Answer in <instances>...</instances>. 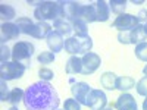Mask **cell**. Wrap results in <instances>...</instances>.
I'll use <instances>...</instances> for the list:
<instances>
[{"mask_svg": "<svg viewBox=\"0 0 147 110\" xmlns=\"http://www.w3.org/2000/svg\"><path fill=\"white\" fill-rule=\"evenodd\" d=\"M136 88H137V93L143 97H147V75H144L136 85Z\"/></svg>", "mask_w": 147, "mask_h": 110, "instance_id": "obj_32", "label": "cell"}, {"mask_svg": "<svg viewBox=\"0 0 147 110\" xmlns=\"http://www.w3.org/2000/svg\"><path fill=\"white\" fill-rule=\"evenodd\" d=\"M57 110H60V109H57ZM62 110H63V109H62Z\"/></svg>", "mask_w": 147, "mask_h": 110, "instance_id": "obj_44", "label": "cell"}, {"mask_svg": "<svg viewBox=\"0 0 147 110\" xmlns=\"http://www.w3.org/2000/svg\"><path fill=\"white\" fill-rule=\"evenodd\" d=\"M80 7L81 3L78 2H63V18L68 19L69 22H75L80 15Z\"/></svg>", "mask_w": 147, "mask_h": 110, "instance_id": "obj_13", "label": "cell"}, {"mask_svg": "<svg viewBox=\"0 0 147 110\" xmlns=\"http://www.w3.org/2000/svg\"><path fill=\"white\" fill-rule=\"evenodd\" d=\"M72 28H74V32H75V37L88 35V23L81 19H77L75 22H72Z\"/></svg>", "mask_w": 147, "mask_h": 110, "instance_id": "obj_25", "label": "cell"}, {"mask_svg": "<svg viewBox=\"0 0 147 110\" xmlns=\"http://www.w3.org/2000/svg\"><path fill=\"white\" fill-rule=\"evenodd\" d=\"M137 18L140 22H147V9H141L137 13Z\"/></svg>", "mask_w": 147, "mask_h": 110, "instance_id": "obj_36", "label": "cell"}, {"mask_svg": "<svg viewBox=\"0 0 147 110\" xmlns=\"http://www.w3.org/2000/svg\"><path fill=\"white\" fill-rule=\"evenodd\" d=\"M65 52L71 56H78L80 54V41L77 37H69L65 40Z\"/></svg>", "mask_w": 147, "mask_h": 110, "instance_id": "obj_21", "label": "cell"}, {"mask_svg": "<svg viewBox=\"0 0 147 110\" xmlns=\"http://www.w3.org/2000/svg\"><path fill=\"white\" fill-rule=\"evenodd\" d=\"M9 94H10V90L7 87V82L6 81H2L0 82V101H7L9 99Z\"/></svg>", "mask_w": 147, "mask_h": 110, "instance_id": "obj_33", "label": "cell"}, {"mask_svg": "<svg viewBox=\"0 0 147 110\" xmlns=\"http://www.w3.org/2000/svg\"><path fill=\"white\" fill-rule=\"evenodd\" d=\"M35 47L30 41H18L12 47V62L21 63L25 68H30L31 57L34 56Z\"/></svg>", "mask_w": 147, "mask_h": 110, "instance_id": "obj_3", "label": "cell"}, {"mask_svg": "<svg viewBox=\"0 0 147 110\" xmlns=\"http://www.w3.org/2000/svg\"><path fill=\"white\" fill-rule=\"evenodd\" d=\"M53 30L56 32H59L62 37H71V34L74 32V28H72V22H69L68 19L65 18H59L53 22Z\"/></svg>", "mask_w": 147, "mask_h": 110, "instance_id": "obj_14", "label": "cell"}, {"mask_svg": "<svg viewBox=\"0 0 147 110\" xmlns=\"http://www.w3.org/2000/svg\"><path fill=\"white\" fill-rule=\"evenodd\" d=\"M81 62H82V75H91L100 68L102 59L99 54L90 52L81 57Z\"/></svg>", "mask_w": 147, "mask_h": 110, "instance_id": "obj_6", "label": "cell"}, {"mask_svg": "<svg viewBox=\"0 0 147 110\" xmlns=\"http://www.w3.org/2000/svg\"><path fill=\"white\" fill-rule=\"evenodd\" d=\"M37 62L41 65H50L55 62V53L53 52H41L37 56Z\"/></svg>", "mask_w": 147, "mask_h": 110, "instance_id": "obj_28", "label": "cell"}, {"mask_svg": "<svg viewBox=\"0 0 147 110\" xmlns=\"http://www.w3.org/2000/svg\"><path fill=\"white\" fill-rule=\"evenodd\" d=\"M52 31H53V27L49 25L47 22H37V23H32L31 25L27 35H31L34 38H47V35Z\"/></svg>", "mask_w": 147, "mask_h": 110, "instance_id": "obj_11", "label": "cell"}, {"mask_svg": "<svg viewBox=\"0 0 147 110\" xmlns=\"http://www.w3.org/2000/svg\"><path fill=\"white\" fill-rule=\"evenodd\" d=\"M144 30H146V34H147V22L144 23Z\"/></svg>", "mask_w": 147, "mask_h": 110, "instance_id": "obj_43", "label": "cell"}, {"mask_svg": "<svg viewBox=\"0 0 147 110\" xmlns=\"http://www.w3.org/2000/svg\"><path fill=\"white\" fill-rule=\"evenodd\" d=\"M80 41V54H87L91 52L93 48V40L90 35H84V37H77Z\"/></svg>", "mask_w": 147, "mask_h": 110, "instance_id": "obj_23", "label": "cell"}, {"mask_svg": "<svg viewBox=\"0 0 147 110\" xmlns=\"http://www.w3.org/2000/svg\"><path fill=\"white\" fill-rule=\"evenodd\" d=\"M24 97H25V91L21 90V88H12L10 90V94H9V99H7V103L12 104V106H16L18 103L24 101Z\"/></svg>", "mask_w": 147, "mask_h": 110, "instance_id": "obj_24", "label": "cell"}, {"mask_svg": "<svg viewBox=\"0 0 147 110\" xmlns=\"http://www.w3.org/2000/svg\"><path fill=\"white\" fill-rule=\"evenodd\" d=\"M146 40H147V34H146V30H144L143 23H138L136 28L129 31V41H131V44L138 46L141 43H146Z\"/></svg>", "mask_w": 147, "mask_h": 110, "instance_id": "obj_17", "label": "cell"}, {"mask_svg": "<svg viewBox=\"0 0 147 110\" xmlns=\"http://www.w3.org/2000/svg\"><path fill=\"white\" fill-rule=\"evenodd\" d=\"M78 19H81V21H84V22H87V23L97 22L96 7H94V5H81Z\"/></svg>", "mask_w": 147, "mask_h": 110, "instance_id": "obj_15", "label": "cell"}, {"mask_svg": "<svg viewBox=\"0 0 147 110\" xmlns=\"http://www.w3.org/2000/svg\"><path fill=\"white\" fill-rule=\"evenodd\" d=\"M118 41L121 44H131V41H129V32H118Z\"/></svg>", "mask_w": 147, "mask_h": 110, "instance_id": "obj_35", "label": "cell"}, {"mask_svg": "<svg viewBox=\"0 0 147 110\" xmlns=\"http://www.w3.org/2000/svg\"><path fill=\"white\" fill-rule=\"evenodd\" d=\"M105 110H113V107H110V106H107V107H106Z\"/></svg>", "mask_w": 147, "mask_h": 110, "instance_id": "obj_42", "label": "cell"}, {"mask_svg": "<svg viewBox=\"0 0 147 110\" xmlns=\"http://www.w3.org/2000/svg\"><path fill=\"white\" fill-rule=\"evenodd\" d=\"M87 106L91 110H105L107 106V97L102 90H91L87 99Z\"/></svg>", "mask_w": 147, "mask_h": 110, "instance_id": "obj_7", "label": "cell"}, {"mask_svg": "<svg viewBox=\"0 0 147 110\" xmlns=\"http://www.w3.org/2000/svg\"><path fill=\"white\" fill-rule=\"evenodd\" d=\"M140 23L137 15L132 13H122L119 16H116V19L112 22V28H116L119 32H129L131 30H134Z\"/></svg>", "mask_w": 147, "mask_h": 110, "instance_id": "obj_5", "label": "cell"}, {"mask_svg": "<svg viewBox=\"0 0 147 110\" xmlns=\"http://www.w3.org/2000/svg\"><path fill=\"white\" fill-rule=\"evenodd\" d=\"M134 53H136V57H137L138 60L147 63V41H146V43H141V44H138V46H136V50H134Z\"/></svg>", "mask_w": 147, "mask_h": 110, "instance_id": "obj_29", "label": "cell"}, {"mask_svg": "<svg viewBox=\"0 0 147 110\" xmlns=\"http://www.w3.org/2000/svg\"><path fill=\"white\" fill-rule=\"evenodd\" d=\"M60 97L50 82H34L25 90L24 106L27 110H57Z\"/></svg>", "mask_w": 147, "mask_h": 110, "instance_id": "obj_1", "label": "cell"}, {"mask_svg": "<svg viewBox=\"0 0 147 110\" xmlns=\"http://www.w3.org/2000/svg\"><path fill=\"white\" fill-rule=\"evenodd\" d=\"M136 85H137L136 79L128 75L118 76V79H116V90H119L121 93H128L131 88H136Z\"/></svg>", "mask_w": 147, "mask_h": 110, "instance_id": "obj_19", "label": "cell"}, {"mask_svg": "<svg viewBox=\"0 0 147 110\" xmlns=\"http://www.w3.org/2000/svg\"><path fill=\"white\" fill-rule=\"evenodd\" d=\"M16 25L19 27V30H21V34H27L28 32V30L31 28V25H32V21L30 19V18H27V16H21V18H18L16 19Z\"/></svg>", "mask_w": 147, "mask_h": 110, "instance_id": "obj_27", "label": "cell"}, {"mask_svg": "<svg viewBox=\"0 0 147 110\" xmlns=\"http://www.w3.org/2000/svg\"><path fill=\"white\" fill-rule=\"evenodd\" d=\"M27 3H28V5H32V6H37V7H38V6H40L43 2H32V0H28Z\"/></svg>", "mask_w": 147, "mask_h": 110, "instance_id": "obj_37", "label": "cell"}, {"mask_svg": "<svg viewBox=\"0 0 147 110\" xmlns=\"http://www.w3.org/2000/svg\"><path fill=\"white\" fill-rule=\"evenodd\" d=\"M109 106L116 109V110H138L136 99H134V95L129 94V93H122L118 97V100L112 104H109Z\"/></svg>", "mask_w": 147, "mask_h": 110, "instance_id": "obj_9", "label": "cell"}, {"mask_svg": "<svg viewBox=\"0 0 147 110\" xmlns=\"http://www.w3.org/2000/svg\"><path fill=\"white\" fill-rule=\"evenodd\" d=\"M63 110H81V104L75 99H68L63 103Z\"/></svg>", "mask_w": 147, "mask_h": 110, "instance_id": "obj_34", "label": "cell"}, {"mask_svg": "<svg viewBox=\"0 0 147 110\" xmlns=\"http://www.w3.org/2000/svg\"><path fill=\"white\" fill-rule=\"evenodd\" d=\"M131 3L132 5H143L144 2H143V0H131Z\"/></svg>", "mask_w": 147, "mask_h": 110, "instance_id": "obj_38", "label": "cell"}, {"mask_svg": "<svg viewBox=\"0 0 147 110\" xmlns=\"http://www.w3.org/2000/svg\"><path fill=\"white\" fill-rule=\"evenodd\" d=\"M7 110H19V109H18V106H10Z\"/></svg>", "mask_w": 147, "mask_h": 110, "instance_id": "obj_40", "label": "cell"}, {"mask_svg": "<svg viewBox=\"0 0 147 110\" xmlns=\"http://www.w3.org/2000/svg\"><path fill=\"white\" fill-rule=\"evenodd\" d=\"M65 72L68 75H77V73H82V62L81 57L78 56H71L66 62Z\"/></svg>", "mask_w": 147, "mask_h": 110, "instance_id": "obj_18", "label": "cell"}, {"mask_svg": "<svg viewBox=\"0 0 147 110\" xmlns=\"http://www.w3.org/2000/svg\"><path fill=\"white\" fill-rule=\"evenodd\" d=\"M34 18L38 22H47V21L55 22L59 18H63V2L46 0L38 7H35Z\"/></svg>", "mask_w": 147, "mask_h": 110, "instance_id": "obj_2", "label": "cell"}, {"mask_svg": "<svg viewBox=\"0 0 147 110\" xmlns=\"http://www.w3.org/2000/svg\"><path fill=\"white\" fill-rule=\"evenodd\" d=\"M143 73H144V75H147V63H146V66H144V69H143Z\"/></svg>", "mask_w": 147, "mask_h": 110, "instance_id": "obj_41", "label": "cell"}, {"mask_svg": "<svg viewBox=\"0 0 147 110\" xmlns=\"http://www.w3.org/2000/svg\"><path fill=\"white\" fill-rule=\"evenodd\" d=\"M27 68L16 63V62H7V63H2L0 65V78L2 81H13V79H19L22 78V75L25 73Z\"/></svg>", "mask_w": 147, "mask_h": 110, "instance_id": "obj_4", "label": "cell"}, {"mask_svg": "<svg viewBox=\"0 0 147 110\" xmlns=\"http://www.w3.org/2000/svg\"><path fill=\"white\" fill-rule=\"evenodd\" d=\"M71 93H72V97L75 99L81 106H87V99H88V94L91 93V87L87 84V82H75L71 87Z\"/></svg>", "mask_w": 147, "mask_h": 110, "instance_id": "obj_8", "label": "cell"}, {"mask_svg": "<svg viewBox=\"0 0 147 110\" xmlns=\"http://www.w3.org/2000/svg\"><path fill=\"white\" fill-rule=\"evenodd\" d=\"M19 34L21 30L15 22H3L2 27H0V41H2V44H5L10 40L18 38Z\"/></svg>", "mask_w": 147, "mask_h": 110, "instance_id": "obj_10", "label": "cell"}, {"mask_svg": "<svg viewBox=\"0 0 147 110\" xmlns=\"http://www.w3.org/2000/svg\"><path fill=\"white\" fill-rule=\"evenodd\" d=\"M96 7V16H97V22H106L110 16V7H109V2L105 0H99L94 3Z\"/></svg>", "mask_w": 147, "mask_h": 110, "instance_id": "obj_16", "label": "cell"}, {"mask_svg": "<svg viewBox=\"0 0 147 110\" xmlns=\"http://www.w3.org/2000/svg\"><path fill=\"white\" fill-rule=\"evenodd\" d=\"M46 43H47L49 48H50V52H53L55 54L59 53V52H62L63 47H65V40H63V37L60 35L59 32H56L55 30L47 35Z\"/></svg>", "mask_w": 147, "mask_h": 110, "instance_id": "obj_12", "label": "cell"}, {"mask_svg": "<svg viewBox=\"0 0 147 110\" xmlns=\"http://www.w3.org/2000/svg\"><path fill=\"white\" fill-rule=\"evenodd\" d=\"M0 18L3 22H12V19L16 18V12L10 5L2 3L0 5Z\"/></svg>", "mask_w": 147, "mask_h": 110, "instance_id": "obj_22", "label": "cell"}, {"mask_svg": "<svg viewBox=\"0 0 147 110\" xmlns=\"http://www.w3.org/2000/svg\"><path fill=\"white\" fill-rule=\"evenodd\" d=\"M109 7H110V10H112L115 15L119 16L122 13H125L127 0H110V2H109Z\"/></svg>", "mask_w": 147, "mask_h": 110, "instance_id": "obj_26", "label": "cell"}, {"mask_svg": "<svg viewBox=\"0 0 147 110\" xmlns=\"http://www.w3.org/2000/svg\"><path fill=\"white\" fill-rule=\"evenodd\" d=\"M143 110H147V97H146L144 101H143Z\"/></svg>", "mask_w": 147, "mask_h": 110, "instance_id": "obj_39", "label": "cell"}, {"mask_svg": "<svg viewBox=\"0 0 147 110\" xmlns=\"http://www.w3.org/2000/svg\"><path fill=\"white\" fill-rule=\"evenodd\" d=\"M38 76L41 81H46V82H50L53 78H55V72L49 68H40L38 69Z\"/></svg>", "mask_w": 147, "mask_h": 110, "instance_id": "obj_30", "label": "cell"}, {"mask_svg": "<svg viewBox=\"0 0 147 110\" xmlns=\"http://www.w3.org/2000/svg\"><path fill=\"white\" fill-rule=\"evenodd\" d=\"M10 57H12V48H9L6 44H2V47H0V62L7 63Z\"/></svg>", "mask_w": 147, "mask_h": 110, "instance_id": "obj_31", "label": "cell"}, {"mask_svg": "<svg viewBox=\"0 0 147 110\" xmlns=\"http://www.w3.org/2000/svg\"><path fill=\"white\" fill-rule=\"evenodd\" d=\"M116 73L113 72H105L103 75L100 76V84H102V87L107 91H113L116 90Z\"/></svg>", "mask_w": 147, "mask_h": 110, "instance_id": "obj_20", "label": "cell"}]
</instances>
